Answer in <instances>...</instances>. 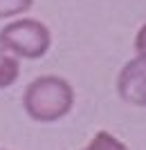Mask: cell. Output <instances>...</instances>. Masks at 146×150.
Returning a JSON list of instances; mask_svg holds the SVG:
<instances>
[{"label": "cell", "mask_w": 146, "mask_h": 150, "mask_svg": "<svg viewBox=\"0 0 146 150\" xmlns=\"http://www.w3.org/2000/svg\"><path fill=\"white\" fill-rule=\"evenodd\" d=\"M76 94L72 83L56 74L36 76L23 92V110L36 123H54L72 112Z\"/></svg>", "instance_id": "cell-1"}, {"label": "cell", "mask_w": 146, "mask_h": 150, "mask_svg": "<svg viewBox=\"0 0 146 150\" xmlns=\"http://www.w3.org/2000/svg\"><path fill=\"white\" fill-rule=\"evenodd\" d=\"M0 47L18 58L38 61L52 47V31L36 18H16L0 29Z\"/></svg>", "instance_id": "cell-2"}, {"label": "cell", "mask_w": 146, "mask_h": 150, "mask_svg": "<svg viewBox=\"0 0 146 150\" xmlns=\"http://www.w3.org/2000/svg\"><path fill=\"white\" fill-rule=\"evenodd\" d=\"M117 94L128 105L146 108V54H135V58L119 69Z\"/></svg>", "instance_id": "cell-3"}, {"label": "cell", "mask_w": 146, "mask_h": 150, "mask_svg": "<svg viewBox=\"0 0 146 150\" xmlns=\"http://www.w3.org/2000/svg\"><path fill=\"white\" fill-rule=\"evenodd\" d=\"M20 79V58L0 47V90L11 88Z\"/></svg>", "instance_id": "cell-4"}, {"label": "cell", "mask_w": 146, "mask_h": 150, "mask_svg": "<svg viewBox=\"0 0 146 150\" xmlns=\"http://www.w3.org/2000/svg\"><path fill=\"white\" fill-rule=\"evenodd\" d=\"M85 150H128V146L124 141H119L115 134L101 130L90 139V144L85 146Z\"/></svg>", "instance_id": "cell-5"}, {"label": "cell", "mask_w": 146, "mask_h": 150, "mask_svg": "<svg viewBox=\"0 0 146 150\" xmlns=\"http://www.w3.org/2000/svg\"><path fill=\"white\" fill-rule=\"evenodd\" d=\"M34 7V0H0V20L23 16Z\"/></svg>", "instance_id": "cell-6"}, {"label": "cell", "mask_w": 146, "mask_h": 150, "mask_svg": "<svg viewBox=\"0 0 146 150\" xmlns=\"http://www.w3.org/2000/svg\"><path fill=\"white\" fill-rule=\"evenodd\" d=\"M135 54H146V23L135 34Z\"/></svg>", "instance_id": "cell-7"}, {"label": "cell", "mask_w": 146, "mask_h": 150, "mask_svg": "<svg viewBox=\"0 0 146 150\" xmlns=\"http://www.w3.org/2000/svg\"><path fill=\"white\" fill-rule=\"evenodd\" d=\"M83 150H85V148H83Z\"/></svg>", "instance_id": "cell-8"}]
</instances>
